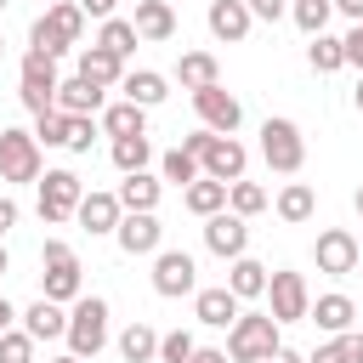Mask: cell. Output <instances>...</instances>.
<instances>
[{"mask_svg":"<svg viewBox=\"0 0 363 363\" xmlns=\"http://www.w3.org/2000/svg\"><path fill=\"white\" fill-rule=\"evenodd\" d=\"M182 147L204 164V176H216V182H238L244 176V164H250V153H244V142L238 136H221V130H193V136H182Z\"/></svg>","mask_w":363,"mask_h":363,"instance_id":"obj_1","label":"cell"},{"mask_svg":"<svg viewBox=\"0 0 363 363\" xmlns=\"http://www.w3.org/2000/svg\"><path fill=\"white\" fill-rule=\"evenodd\" d=\"M278 318L272 312H238V323L227 329V357L233 363H267L278 352Z\"/></svg>","mask_w":363,"mask_h":363,"instance_id":"obj_2","label":"cell"},{"mask_svg":"<svg viewBox=\"0 0 363 363\" xmlns=\"http://www.w3.org/2000/svg\"><path fill=\"white\" fill-rule=\"evenodd\" d=\"M79 28H85V11H79V0H57L45 17H34V28H28V45H34V51H45V57H62L68 45H79Z\"/></svg>","mask_w":363,"mask_h":363,"instance_id":"obj_3","label":"cell"},{"mask_svg":"<svg viewBox=\"0 0 363 363\" xmlns=\"http://www.w3.org/2000/svg\"><path fill=\"white\" fill-rule=\"evenodd\" d=\"M102 346H108V301L85 295V301H74V312H68V352H74V357H96Z\"/></svg>","mask_w":363,"mask_h":363,"instance_id":"obj_4","label":"cell"},{"mask_svg":"<svg viewBox=\"0 0 363 363\" xmlns=\"http://www.w3.org/2000/svg\"><path fill=\"white\" fill-rule=\"evenodd\" d=\"M261 159L278 170V176H295L306 164V142L295 130V119H267L261 125Z\"/></svg>","mask_w":363,"mask_h":363,"instance_id":"obj_5","label":"cell"},{"mask_svg":"<svg viewBox=\"0 0 363 363\" xmlns=\"http://www.w3.org/2000/svg\"><path fill=\"white\" fill-rule=\"evenodd\" d=\"M57 57H45V51H34L28 45V57H23V108L28 113H45V108H57Z\"/></svg>","mask_w":363,"mask_h":363,"instance_id":"obj_6","label":"cell"},{"mask_svg":"<svg viewBox=\"0 0 363 363\" xmlns=\"http://www.w3.org/2000/svg\"><path fill=\"white\" fill-rule=\"evenodd\" d=\"M0 182H40L34 130H0Z\"/></svg>","mask_w":363,"mask_h":363,"instance_id":"obj_7","label":"cell"},{"mask_svg":"<svg viewBox=\"0 0 363 363\" xmlns=\"http://www.w3.org/2000/svg\"><path fill=\"white\" fill-rule=\"evenodd\" d=\"M79 199H85V187H79V176L74 170H45V182H40V221H68L74 210H79Z\"/></svg>","mask_w":363,"mask_h":363,"instance_id":"obj_8","label":"cell"},{"mask_svg":"<svg viewBox=\"0 0 363 363\" xmlns=\"http://www.w3.org/2000/svg\"><path fill=\"white\" fill-rule=\"evenodd\" d=\"M267 301H272V318L278 323H301L312 312V295H306V278L301 272H272L267 278Z\"/></svg>","mask_w":363,"mask_h":363,"instance_id":"obj_9","label":"cell"},{"mask_svg":"<svg viewBox=\"0 0 363 363\" xmlns=\"http://www.w3.org/2000/svg\"><path fill=\"white\" fill-rule=\"evenodd\" d=\"M318 272H329V278H346L357 261H363V244L346 233V227H329V233H318Z\"/></svg>","mask_w":363,"mask_h":363,"instance_id":"obj_10","label":"cell"},{"mask_svg":"<svg viewBox=\"0 0 363 363\" xmlns=\"http://www.w3.org/2000/svg\"><path fill=\"white\" fill-rule=\"evenodd\" d=\"M193 284H199V267H193V255L187 250H159L153 255V289L159 295H193Z\"/></svg>","mask_w":363,"mask_h":363,"instance_id":"obj_11","label":"cell"},{"mask_svg":"<svg viewBox=\"0 0 363 363\" xmlns=\"http://www.w3.org/2000/svg\"><path fill=\"white\" fill-rule=\"evenodd\" d=\"M113 238H119V250H125V255H153V250H159V238H164V227H159V216H153V210H125V216H119V227H113Z\"/></svg>","mask_w":363,"mask_h":363,"instance_id":"obj_12","label":"cell"},{"mask_svg":"<svg viewBox=\"0 0 363 363\" xmlns=\"http://www.w3.org/2000/svg\"><path fill=\"white\" fill-rule=\"evenodd\" d=\"M193 108H199V119H204L210 130H221V136H233V130H238V119H244L238 96H233V91H221V85L193 91Z\"/></svg>","mask_w":363,"mask_h":363,"instance_id":"obj_13","label":"cell"},{"mask_svg":"<svg viewBox=\"0 0 363 363\" xmlns=\"http://www.w3.org/2000/svg\"><path fill=\"white\" fill-rule=\"evenodd\" d=\"M204 244L221 255V261H238L244 255V244H250V227H244V216L233 210H216V216H204Z\"/></svg>","mask_w":363,"mask_h":363,"instance_id":"obj_14","label":"cell"},{"mask_svg":"<svg viewBox=\"0 0 363 363\" xmlns=\"http://www.w3.org/2000/svg\"><path fill=\"white\" fill-rule=\"evenodd\" d=\"M250 6L244 0H210V34L216 40H227V45H238L244 34H250Z\"/></svg>","mask_w":363,"mask_h":363,"instance_id":"obj_15","label":"cell"},{"mask_svg":"<svg viewBox=\"0 0 363 363\" xmlns=\"http://www.w3.org/2000/svg\"><path fill=\"white\" fill-rule=\"evenodd\" d=\"M119 210H125V204H119V193H85L74 216H79V227H85V233H113V227H119Z\"/></svg>","mask_w":363,"mask_h":363,"instance_id":"obj_16","label":"cell"},{"mask_svg":"<svg viewBox=\"0 0 363 363\" xmlns=\"http://www.w3.org/2000/svg\"><path fill=\"white\" fill-rule=\"evenodd\" d=\"M193 312H199V323H210V329H233V323H238V295H233L227 284H221V289H199Z\"/></svg>","mask_w":363,"mask_h":363,"instance_id":"obj_17","label":"cell"},{"mask_svg":"<svg viewBox=\"0 0 363 363\" xmlns=\"http://www.w3.org/2000/svg\"><path fill=\"white\" fill-rule=\"evenodd\" d=\"M79 74H85L91 85H102V91H108V85H119V79H125V57H113L108 45H85V51H79Z\"/></svg>","mask_w":363,"mask_h":363,"instance_id":"obj_18","label":"cell"},{"mask_svg":"<svg viewBox=\"0 0 363 363\" xmlns=\"http://www.w3.org/2000/svg\"><path fill=\"white\" fill-rule=\"evenodd\" d=\"M306 318H312V323H318V329H329V335H346V329H352V323H357V306H352V301H346V295H318V301H312V312H306Z\"/></svg>","mask_w":363,"mask_h":363,"instance_id":"obj_19","label":"cell"},{"mask_svg":"<svg viewBox=\"0 0 363 363\" xmlns=\"http://www.w3.org/2000/svg\"><path fill=\"white\" fill-rule=\"evenodd\" d=\"M23 329L34 335V340H57V335H68V318H62V301H34L28 312H23Z\"/></svg>","mask_w":363,"mask_h":363,"instance_id":"obj_20","label":"cell"},{"mask_svg":"<svg viewBox=\"0 0 363 363\" xmlns=\"http://www.w3.org/2000/svg\"><path fill=\"white\" fill-rule=\"evenodd\" d=\"M136 34L142 40H170L176 34V11H170V0H136Z\"/></svg>","mask_w":363,"mask_h":363,"instance_id":"obj_21","label":"cell"},{"mask_svg":"<svg viewBox=\"0 0 363 363\" xmlns=\"http://www.w3.org/2000/svg\"><path fill=\"white\" fill-rule=\"evenodd\" d=\"M57 108L62 113H96L102 108V85H91L85 74H74V79L57 85Z\"/></svg>","mask_w":363,"mask_h":363,"instance_id":"obj_22","label":"cell"},{"mask_svg":"<svg viewBox=\"0 0 363 363\" xmlns=\"http://www.w3.org/2000/svg\"><path fill=\"white\" fill-rule=\"evenodd\" d=\"M102 130H108V136H147V108L125 96V102L102 108Z\"/></svg>","mask_w":363,"mask_h":363,"instance_id":"obj_23","label":"cell"},{"mask_svg":"<svg viewBox=\"0 0 363 363\" xmlns=\"http://www.w3.org/2000/svg\"><path fill=\"white\" fill-rule=\"evenodd\" d=\"M176 79H182L187 91H204V85H221V68H216V57H210V51H182Z\"/></svg>","mask_w":363,"mask_h":363,"instance_id":"obj_24","label":"cell"},{"mask_svg":"<svg viewBox=\"0 0 363 363\" xmlns=\"http://www.w3.org/2000/svg\"><path fill=\"white\" fill-rule=\"evenodd\" d=\"M227 289H233L238 301H255V295H267V267H261V261H250V255H238V261H233V278H227Z\"/></svg>","mask_w":363,"mask_h":363,"instance_id":"obj_25","label":"cell"},{"mask_svg":"<svg viewBox=\"0 0 363 363\" xmlns=\"http://www.w3.org/2000/svg\"><path fill=\"white\" fill-rule=\"evenodd\" d=\"M159 187H164V182H153L147 170H130L125 187H119V204H125V210H153V204H159Z\"/></svg>","mask_w":363,"mask_h":363,"instance_id":"obj_26","label":"cell"},{"mask_svg":"<svg viewBox=\"0 0 363 363\" xmlns=\"http://www.w3.org/2000/svg\"><path fill=\"white\" fill-rule=\"evenodd\" d=\"M221 204H227V182H216V176L187 182V210H193V216H216Z\"/></svg>","mask_w":363,"mask_h":363,"instance_id":"obj_27","label":"cell"},{"mask_svg":"<svg viewBox=\"0 0 363 363\" xmlns=\"http://www.w3.org/2000/svg\"><path fill=\"white\" fill-rule=\"evenodd\" d=\"M312 210H318V199H312V187H306V182H289V187L278 193V216H284L289 227L312 221Z\"/></svg>","mask_w":363,"mask_h":363,"instance_id":"obj_28","label":"cell"},{"mask_svg":"<svg viewBox=\"0 0 363 363\" xmlns=\"http://www.w3.org/2000/svg\"><path fill=\"white\" fill-rule=\"evenodd\" d=\"M119 357H125V363H153V357H159V335H153L147 323H130V329L119 335Z\"/></svg>","mask_w":363,"mask_h":363,"instance_id":"obj_29","label":"cell"},{"mask_svg":"<svg viewBox=\"0 0 363 363\" xmlns=\"http://www.w3.org/2000/svg\"><path fill=\"white\" fill-rule=\"evenodd\" d=\"M119 85H125V96H130V102H142V108L164 102V74H153V68H136V74H125Z\"/></svg>","mask_w":363,"mask_h":363,"instance_id":"obj_30","label":"cell"},{"mask_svg":"<svg viewBox=\"0 0 363 363\" xmlns=\"http://www.w3.org/2000/svg\"><path fill=\"white\" fill-rule=\"evenodd\" d=\"M45 301H79V261L45 267Z\"/></svg>","mask_w":363,"mask_h":363,"instance_id":"obj_31","label":"cell"},{"mask_svg":"<svg viewBox=\"0 0 363 363\" xmlns=\"http://www.w3.org/2000/svg\"><path fill=\"white\" fill-rule=\"evenodd\" d=\"M136 23H125V17H102V34H96V45H108L113 57H130L136 51Z\"/></svg>","mask_w":363,"mask_h":363,"instance_id":"obj_32","label":"cell"},{"mask_svg":"<svg viewBox=\"0 0 363 363\" xmlns=\"http://www.w3.org/2000/svg\"><path fill=\"white\" fill-rule=\"evenodd\" d=\"M312 68L318 74H335V68H346V40H335V34H312Z\"/></svg>","mask_w":363,"mask_h":363,"instance_id":"obj_33","label":"cell"},{"mask_svg":"<svg viewBox=\"0 0 363 363\" xmlns=\"http://www.w3.org/2000/svg\"><path fill=\"white\" fill-rule=\"evenodd\" d=\"M147 159H153V147H147V136H113V164L130 176V170H147Z\"/></svg>","mask_w":363,"mask_h":363,"instance_id":"obj_34","label":"cell"},{"mask_svg":"<svg viewBox=\"0 0 363 363\" xmlns=\"http://www.w3.org/2000/svg\"><path fill=\"white\" fill-rule=\"evenodd\" d=\"M34 142H45V147H68V113H62V108L34 113Z\"/></svg>","mask_w":363,"mask_h":363,"instance_id":"obj_35","label":"cell"},{"mask_svg":"<svg viewBox=\"0 0 363 363\" xmlns=\"http://www.w3.org/2000/svg\"><path fill=\"white\" fill-rule=\"evenodd\" d=\"M227 204H233L238 216H261V210H267V187H261V182H244V176H238V182L227 187Z\"/></svg>","mask_w":363,"mask_h":363,"instance_id":"obj_36","label":"cell"},{"mask_svg":"<svg viewBox=\"0 0 363 363\" xmlns=\"http://www.w3.org/2000/svg\"><path fill=\"white\" fill-rule=\"evenodd\" d=\"M329 11H335V0H295V6H289V17H295L301 34H323Z\"/></svg>","mask_w":363,"mask_h":363,"instance_id":"obj_37","label":"cell"},{"mask_svg":"<svg viewBox=\"0 0 363 363\" xmlns=\"http://www.w3.org/2000/svg\"><path fill=\"white\" fill-rule=\"evenodd\" d=\"M199 176H204V164H199L187 147H170V153H164V182L187 187V182H199Z\"/></svg>","mask_w":363,"mask_h":363,"instance_id":"obj_38","label":"cell"},{"mask_svg":"<svg viewBox=\"0 0 363 363\" xmlns=\"http://www.w3.org/2000/svg\"><path fill=\"white\" fill-rule=\"evenodd\" d=\"M0 363H34V335L28 329H6L0 335Z\"/></svg>","mask_w":363,"mask_h":363,"instance_id":"obj_39","label":"cell"},{"mask_svg":"<svg viewBox=\"0 0 363 363\" xmlns=\"http://www.w3.org/2000/svg\"><path fill=\"white\" fill-rule=\"evenodd\" d=\"M193 335L187 329H176V335H159V363H193Z\"/></svg>","mask_w":363,"mask_h":363,"instance_id":"obj_40","label":"cell"},{"mask_svg":"<svg viewBox=\"0 0 363 363\" xmlns=\"http://www.w3.org/2000/svg\"><path fill=\"white\" fill-rule=\"evenodd\" d=\"M91 142H96L91 113H68V153H91Z\"/></svg>","mask_w":363,"mask_h":363,"instance_id":"obj_41","label":"cell"},{"mask_svg":"<svg viewBox=\"0 0 363 363\" xmlns=\"http://www.w3.org/2000/svg\"><path fill=\"white\" fill-rule=\"evenodd\" d=\"M250 6V17H261V23H278L284 11H289V0H244Z\"/></svg>","mask_w":363,"mask_h":363,"instance_id":"obj_42","label":"cell"},{"mask_svg":"<svg viewBox=\"0 0 363 363\" xmlns=\"http://www.w3.org/2000/svg\"><path fill=\"white\" fill-rule=\"evenodd\" d=\"M57 261H74V250H68L62 238H45V244H40V267H57Z\"/></svg>","mask_w":363,"mask_h":363,"instance_id":"obj_43","label":"cell"},{"mask_svg":"<svg viewBox=\"0 0 363 363\" xmlns=\"http://www.w3.org/2000/svg\"><path fill=\"white\" fill-rule=\"evenodd\" d=\"M335 346H340V357H346V363H363V335H357V329L335 335Z\"/></svg>","mask_w":363,"mask_h":363,"instance_id":"obj_44","label":"cell"},{"mask_svg":"<svg viewBox=\"0 0 363 363\" xmlns=\"http://www.w3.org/2000/svg\"><path fill=\"white\" fill-rule=\"evenodd\" d=\"M346 62H352V68H363V23L346 34Z\"/></svg>","mask_w":363,"mask_h":363,"instance_id":"obj_45","label":"cell"},{"mask_svg":"<svg viewBox=\"0 0 363 363\" xmlns=\"http://www.w3.org/2000/svg\"><path fill=\"white\" fill-rule=\"evenodd\" d=\"M11 227H17V204H11V199H0V238H6Z\"/></svg>","mask_w":363,"mask_h":363,"instance_id":"obj_46","label":"cell"},{"mask_svg":"<svg viewBox=\"0 0 363 363\" xmlns=\"http://www.w3.org/2000/svg\"><path fill=\"white\" fill-rule=\"evenodd\" d=\"M306 363H346V357H340V346H335V340H329V346H318V352H312V357H306Z\"/></svg>","mask_w":363,"mask_h":363,"instance_id":"obj_47","label":"cell"},{"mask_svg":"<svg viewBox=\"0 0 363 363\" xmlns=\"http://www.w3.org/2000/svg\"><path fill=\"white\" fill-rule=\"evenodd\" d=\"M85 17H113V0H79Z\"/></svg>","mask_w":363,"mask_h":363,"instance_id":"obj_48","label":"cell"},{"mask_svg":"<svg viewBox=\"0 0 363 363\" xmlns=\"http://www.w3.org/2000/svg\"><path fill=\"white\" fill-rule=\"evenodd\" d=\"M193 363H227V352H216V346H199V352H193Z\"/></svg>","mask_w":363,"mask_h":363,"instance_id":"obj_49","label":"cell"},{"mask_svg":"<svg viewBox=\"0 0 363 363\" xmlns=\"http://www.w3.org/2000/svg\"><path fill=\"white\" fill-rule=\"evenodd\" d=\"M335 11H346L352 23H363V0H335Z\"/></svg>","mask_w":363,"mask_h":363,"instance_id":"obj_50","label":"cell"},{"mask_svg":"<svg viewBox=\"0 0 363 363\" xmlns=\"http://www.w3.org/2000/svg\"><path fill=\"white\" fill-rule=\"evenodd\" d=\"M267 363H306V357H301V352H289V346H278V352H272Z\"/></svg>","mask_w":363,"mask_h":363,"instance_id":"obj_51","label":"cell"},{"mask_svg":"<svg viewBox=\"0 0 363 363\" xmlns=\"http://www.w3.org/2000/svg\"><path fill=\"white\" fill-rule=\"evenodd\" d=\"M11 318H17V306H11V301H6V295H0V335H6V329H11Z\"/></svg>","mask_w":363,"mask_h":363,"instance_id":"obj_52","label":"cell"},{"mask_svg":"<svg viewBox=\"0 0 363 363\" xmlns=\"http://www.w3.org/2000/svg\"><path fill=\"white\" fill-rule=\"evenodd\" d=\"M6 267H11V261H6V244H0V278H6Z\"/></svg>","mask_w":363,"mask_h":363,"instance_id":"obj_53","label":"cell"},{"mask_svg":"<svg viewBox=\"0 0 363 363\" xmlns=\"http://www.w3.org/2000/svg\"><path fill=\"white\" fill-rule=\"evenodd\" d=\"M51 363H85V357H74V352H68V357H51Z\"/></svg>","mask_w":363,"mask_h":363,"instance_id":"obj_54","label":"cell"},{"mask_svg":"<svg viewBox=\"0 0 363 363\" xmlns=\"http://www.w3.org/2000/svg\"><path fill=\"white\" fill-rule=\"evenodd\" d=\"M352 96H357V108H363V79H357V91H352Z\"/></svg>","mask_w":363,"mask_h":363,"instance_id":"obj_55","label":"cell"},{"mask_svg":"<svg viewBox=\"0 0 363 363\" xmlns=\"http://www.w3.org/2000/svg\"><path fill=\"white\" fill-rule=\"evenodd\" d=\"M352 204H357V216H363V187H357V199H352Z\"/></svg>","mask_w":363,"mask_h":363,"instance_id":"obj_56","label":"cell"},{"mask_svg":"<svg viewBox=\"0 0 363 363\" xmlns=\"http://www.w3.org/2000/svg\"><path fill=\"white\" fill-rule=\"evenodd\" d=\"M6 6H11V0H0V11H6Z\"/></svg>","mask_w":363,"mask_h":363,"instance_id":"obj_57","label":"cell"},{"mask_svg":"<svg viewBox=\"0 0 363 363\" xmlns=\"http://www.w3.org/2000/svg\"><path fill=\"white\" fill-rule=\"evenodd\" d=\"M0 51H6V40H0Z\"/></svg>","mask_w":363,"mask_h":363,"instance_id":"obj_58","label":"cell"},{"mask_svg":"<svg viewBox=\"0 0 363 363\" xmlns=\"http://www.w3.org/2000/svg\"><path fill=\"white\" fill-rule=\"evenodd\" d=\"M357 244H363V238H357Z\"/></svg>","mask_w":363,"mask_h":363,"instance_id":"obj_59","label":"cell"}]
</instances>
